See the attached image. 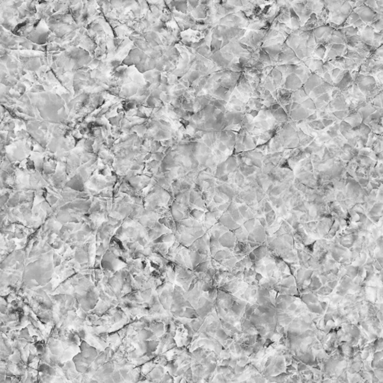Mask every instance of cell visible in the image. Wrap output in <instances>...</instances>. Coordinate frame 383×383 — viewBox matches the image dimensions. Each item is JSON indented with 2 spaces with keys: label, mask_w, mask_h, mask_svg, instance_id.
I'll list each match as a JSON object with an SVG mask.
<instances>
[{
  "label": "cell",
  "mask_w": 383,
  "mask_h": 383,
  "mask_svg": "<svg viewBox=\"0 0 383 383\" xmlns=\"http://www.w3.org/2000/svg\"><path fill=\"white\" fill-rule=\"evenodd\" d=\"M343 121L348 123L352 127H356L359 126L360 123H362V118L359 111H354V112H349L347 117Z\"/></svg>",
  "instance_id": "cell-10"
},
{
  "label": "cell",
  "mask_w": 383,
  "mask_h": 383,
  "mask_svg": "<svg viewBox=\"0 0 383 383\" xmlns=\"http://www.w3.org/2000/svg\"><path fill=\"white\" fill-rule=\"evenodd\" d=\"M259 59H260V61L263 63V64H266V65H272V60L270 56H269V54L264 50V49H261L259 52Z\"/></svg>",
  "instance_id": "cell-21"
},
{
  "label": "cell",
  "mask_w": 383,
  "mask_h": 383,
  "mask_svg": "<svg viewBox=\"0 0 383 383\" xmlns=\"http://www.w3.org/2000/svg\"><path fill=\"white\" fill-rule=\"evenodd\" d=\"M301 106L304 108L307 109H309V110H312V111H316L317 110V108H316V106L314 102L313 99H311L310 98L308 97V98H306L303 102H302Z\"/></svg>",
  "instance_id": "cell-19"
},
{
  "label": "cell",
  "mask_w": 383,
  "mask_h": 383,
  "mask_svg": "<svg viewBox=\"0 0 383 383\" xmlns=\"http://www.w3.org/2000/svg\"><path fill=\"white\" fill-rule=\"evenodd\" d=\"M333 114L335 115V117L338 120V121H343L347 117V115L349 114V110L348 109H346V110H340V111H335L333 112Z\"/></svg>",
  "instance_id": "cell-27"
},
{
  "label": "cell",
  "mask_w": 383,
  "mask_h": 383,
  "mask_svg": "<svg viewBox=\"0 0 383 383\" xmlns=\"http://www.w3.org/2000/svg\"><path fill=\"white\" fill-rule=\"evenodd\" d=\"M275 218H276V214H275V211L273 210H272L271 211L266 213V221L267 222V225L270 226L273 225L275 222Z\"/></svg>",
  "instance_id": "cell-28"
},
{
  "label": "cell",
  "mask_w": 383,
  "mask_h": 383,
  "mask_svg": "<svg viewBox=\"0 0 383 383\" xmlns=\"http://www.w3.org/2000/svg\"><path fill=\"white\" fill-rule=\"evenodd\" d=\"M333 289L330 288L329 286H323V287H320L318 290H317V293L319 295H321V296H326V295H329L331 294L332 293Z\"/></svg>",
  "instance_id": "cell-29"
},
{
  "label": "cell",
  "mask_w": 383,
  "mask_h": 383,
  "mask_svg": "<svg viewBox=\"0 0 383 383\" xmlns=\"http://www.w3.org/2000/svg\"><path fill=\"white\" fill-rule=\"evenodd\" d=\"M279 20L283 23H287L290 20V10H286L285 12L281 14L279 17Z\"/></svg>",
  "instance_id": "cell-33"
},
{
  "label": "cell",
  "mask_w": 383,
  "mask_h": 383,
  "mask_svg": "<svg viewBox=\"0 0 383 383\" xmlns=\"http://www.w3.org/2000/svg\"><path fill=\"white\" fill-rule=\"evenodd\" d=\"M356 12L359 15L360 19H361L364 23H372L373 21L382 17L381 14L377 13L373 8H370L368 5L364 4L358 7L357 9L356 10Z\"/></svg>",
  "instance_id": "cell-2"
},
{
  "label": "cell",
  "mask_w": 383,
  "mask_h": 383,
  "mask_svg": "<svg viewBox=\"0 0 383 383\" xmlns=\"http://www.w3.org/2000/svg\"><path fill=\"white\" fill-rule=\"evenodd\" d=\"M258 220H259V221H260V225H262L264 227H266V226H267V222H266V219H264V218H263V217H261V218H259L258 219Z\"/></svg>",
  "instance_id": "cell-53"
},
{
  "label": "cell",
  "mask_w": 383,
  "mask_h": 383,
  "mask_svg": "<svg viewBox=\"0 0 383 383\" xmlns=\"http://www.w3.org/2000/svg\"><path fill=\"white\" fill-rule=\"evenodd\" d=\"M310 285L308 286V288L310 292H314V291H317L320 287H322V283H321L320 280H319V278L316 275H312L311 278H310Z\"/></svg>",
  "instance_id": "cell-15"
},
{
  "label": "cell",
  "mask_w": 383,
  "mask_h": 383,
  "mask_svg": "<svg viewBox=\"0 0 383 383\" xmlns=\"http://www.w3.org/2000/svg\"><path fill=\"white\" fill-rule=\"evenodd\" d=\"M333 30L334 29L331 26L327 25L315 28L312 32L314 36L317 44H323V43H327Z\"/></svg>",
  "instance_id": "cell-3"
},
{
  "label": "cell",
  "mask_w": 383,
  "mask_h": 383,
  "mask_svg": "<svg viewBox=\"0 0 383 383\" xmlns=\"http://www.w3.org/2000/svg\"><path fill=\"white\" fill-rule=\"evenodd\" d=\"M373 266L374 269H377V270H378L379 272L382 271V266H381L380 264H379V263L377 262V260H373Z\"/></svg>",
  "instance_id": "cell-49"
},
{
  "label": "cell",
  "mask_w": 383,
  "mask_h": 383,
  "mask_svg": "<svg viewBox=\"0 0 383 383\" xmlns=\"http://www.w3.org/2000/svg\"><path fill=\"white\" fill-rule=\"evenodd\" d=\"M318 302H319V305H320V306H321V308H322V309L324 311H326V309H327L328 305H328V303L326 302H323V301L322 302H319V301Z\"/></svg>",
  "instance_id": "cell-52"
},
{
  "label": "cell",
  "mask_w": 383,
  "mask_h": 383,
  "mask_svg": "<svg viewBox=\"0 0 383 383\" xmlns=\"http://www.w3.org/2000/svg\"><path fill=\"white\" fill-rule=\"evenodd\" d=\"M302 86L303 83L299 77L295 73H293L285 77L281 88H285L286 89L293 91L300 89Z\"/></svg>",
  "instance_id": "cell-4"
},
{
  "label": "cell",
  "mask_w": 383,
  "mask_h": 383,
  "mask_svg": "<svg viewBox=\"0 0 383 383\" xmlns=\"http://www.w3.org/2000/svg\"><path fill=\"white\" fill-rule=\"evenodd\" d=\"M151 290H150V289L143 291L142 293V299H144V300H148V299H150V297H151Z\"/></svg>",
  "instance_id": "cell-44"
},
{
  "label": "cell",
  "mask_w": 383,
  "mask_h": 383,
  "mask_svg": "<svg viewBox=\"0 0 383 383\" xmlns=\"http://www.w3.org/2000/svg\"><path fill=\"white\" fill-rule=\"evenodd\" d=\"M309 124V126L311 127L313 130H317V131H322V130H324L325 127L323 125V123L322 122V120L321 119H317L315 121H311V122L308 123Z\"/></svg>",
  "instance_id": "cell-20"
},
{
  "label": "cell",
  "mask_w": 383,
  "mask_h": 383,
  "mask_svg": "<svg viewBox=\"0 0 383 383\" xmlns=\"http://www.w3.org/2000/svg\"><path fill=\"white\" fill-rule=\"evenodd\" d=\"M315 112L316 111L309 110V109L304 108V107L302 106L301 104H300L297 108L290 111V114H289V117H290L293 121L297 122V121H302V120H305V118H308L310 114H311L312 113Z\"/></svg>",
  "instance_id": "cell-5"
},
{
  "label": "cell",
  "mask_w": 383,
  "mask_h": 383,
  "mask_svg": "<svg viewBox=\"0 0 383 383\" xmlns=\"http://www.w3.org/2000/svg\"><path fill=\"white\" fill-rule=\"evenodd\" d=\"M301 299L306 305L311 304V303H318L319 302L318 298H317V296H316V295L313 293H303Z\"/></svg>",
  "instance_id": "cell-16"
},
{
  "label": "cell",
  "mask_w": 383,
  "mask_h": 383,
  "mask_svg": "<svg viewBox=\"0 0 383 383\" xmlns=\"http://www.w3.org/2000/svg\"><path fill=\"white\" fill-rule=\"evenodd\" d=\"M307 368H308V367H307L306 364H305L304 362H302V361H300L298 363L297 368H296V369H297V370L299 372H302V371H304V370H307Z\"/></svg>",
  "instance_id": "cell-43"
},
{
  "label": "cell",
  "mask_w": 383,
  "mask_h": 383,
  "mask_svg": "<svg viewBox=\"0 0 383 383\" xmlns=\"http://www.w3.org/2000/svg\"><path fill=\"white\" fill-rule=\"evenodd\" d=\"M248 358H247L246 356L243 355V356H241L240 359H239V365H241V366H245V365L247 364V362H248Z\"/></svg>",
  "instance_id": "cell-45"
},
{
  "label": "cell",
  "mask_w": 383,
  "mask_h": 383,
  "mask_svg": "<svg viewBox=\"0 0 383 383\" xmlns=\"http://www.w3.org/2000/svg\"><path fill=\"white\" fill-rule=\"evenodd\" d=\"M374 370H373L374 375L377 377L379 379V382H382L383 381V370L382 369H378V368H373Z\"/></svg>",
  "instance_id": "cell-37"
},
{
  "label": "cell",
  "mask_w": 383,
  "mask_h": 383,
  "mask_svg": "<svg viewBox=\"0 0 383 383\" xmlns=\"http://www.w3.org/2000/svg\"><path fill=\"white\" fill-rule=\"evenodd\" d=\"M281 227L283 228V230L285 231V234H292L293 233V228L291 227V226L289 225L286 221H282L281 222Z\"/></svg>",
  "instance_id": "cell-35"
},
{
  "label": "cell",
  "mask_w": 383,
  "mask_h": 383,
  "mask_svg": "<svg viewBox=\"0 0 383 383\" xmlns=\"http://www.w3.org/2000/svg\"><path fill=\"white\" fill-rule=\"evenodd\" d=\"M347 293H348V290H347V289L343 288V287H341V286H340V285L339 286V287H337V289H336V294L338 295V296H342V297H343V296H345V295L347 294Z\"/></svg>",
  "instance_id": "cell-40"
},
{
  "label": "cell",
  "mask_w": 383,
  "mask_h": 383,
  "mask_svg": "<svg viewBox=\"0 0 383 383\" xmlns=\"http://www.w3.org/2000/svg\"><path fill=\"white\" fill-rule=\"evenodd\" d=\"M287 290H288L287 294L290 295V296H296V295L299 294V291H298L297 287L295 285H292L290 286V287H289L288 288H287Z\"/></svg>",
  "instance_id": "cell-39"
},
{
  "label": "cell",
  "mask_w": 383,
  "mask_h": 383,
  "mask_svg": "<svg viewBox=\"0 0 383 383\" xmlns=\"http://www.w3.org/2000/svg\"><path fill=\"white\" fill-rule=\"evenodd\" d=\"M236 236L234 233L225 232L220 236L219 239L220 245H222L224 247H227L229 248H232L234 247V243H235Z\"/></svg>",
  "instance_id": "cell-8"
},
{
  "label": "cell",
  "mask_w": 383,
  "mask_h": 383,
  "mask_svg": "<svg viewBox=\"0 0 383 383\" xmlns=\"http://www.w3.org/2000/svg\"><path fill=\"white\" fill-rule=\"evenodd\" d=\"M382 216H370V219L373 222V223H378L379 220L381 219Z\"/></svg>",
  "instance_id": "cell-48"
},
{
  "label": "cell",
  "mask_w": 383,
  "mask_h": 383,
  "mask_svg": "<svg viewBox=\"0 0 383 383\" xmlns=\"http://www.w3.org/2000/svg\"><path fill=\"white\" fill-rule=\"evenodd\" d=\"M222 46V40H219L218 38H216L213 37V40H212V43H211V50L212 52L214 53V52H217V51H219V49H221Z\"/></svg>",
  "instance_id": "cell-25"
},
{
  "label": "cell",
  "mask_w": 383,
  "mask_h": 383,
  "mask_svg": "<svg viewBox=\"0 0 383 383\" xmlns=\"http://www.w3.org/2000/svg\"><path fill=\"white\" fill-rule=\"evenodd\" d=\"M152 329L156 335H161L163 332V324L161 323H159L155 324L154 326H152Z\"/></svg>",
  "instance_id": "cell-36"
},
{
  "label": "cell",
  "mask_w": 383,
  "mask_h": 383,
  "mask_svg": "<svg viewBox=\"0 0 383 383\" xmlns=\"http://www.w3.org/2000/svg\"><path fill=\"white\" fill-rule=\"evenodd\" d=\"M341 70H342L341 69H340V68H334L332 69V70H331L329 72V74H330V76H331V77L333 79V81H334V79L336 78V77L339 75V73H340V72H341Z\"/></svg>",
  "instance_id": "cell-38"
},
{
  "label": "cell",
  "mask_w": 383,
  "mask_h": 383,
  "mask_svg": "<svg viewBox=\"0 0 383 383\" xmlns=\"http://www.w3.org/2000/svg\"><path fill=\"white\" fill-rule=\"evenodd\" d=\"M290 18L292 29L294 30L299 29L302 26L301 20H300L299 17L297 15V14L295 12V10L293 8H290Z\"/></svg>",
  "instance_id": "cell-13"
},
{
  "label": "cell",
  "mask_w": 383,
  "mask_h": 383,
  "mask_svg": "<svg viewBox=\"0 0 383 383\" xmlns=\"http://www.w3.org/2000/svg\"><path fill=\"white\" fill-rule=\"evenodd\" d=\"M193 15L195 16V17H197V18H204V17H206V12L205 10H204V8H203V6L196 8V9L194 11Z\"/></svg>",
  "instance_id": "cell-32"
},
{
  "label": "cell",
  "mask_w": 383,
  "mask_h": 383,
  "mask_svg": "<svg viewBox=\"0 0 383 383\" xmlns=\"http://www.w3.org/2000/svg\"><path fill=\"white\" fill-rule=\"evenodd\" d=\"M326 50L327 48L323 44H317L316 45L314 49L313 52L314 53L317 57L319 58V59H324L325 56H326Z\"/></svg>",
  "instance_id": "cell-18"
},
{
  "label": "cell",
  "mask_w": 383,
  "mask_h": 383,
  "mask_svg": "<svg viewBox=\"0 0 383 383\" xmlns=\"http://www.w3.org/2000/svg\"><path fill=\"white\" fill-rule=\"evenodd\" d=\"M371 28L374 30H377V31H382V17L377 19V20L373 21L371 23Z\"/></svg>",
  "instance_id": "cell-30"
},
{
  "label": "cell",
  "mask_w": 383,
  "mask_h": 383,
  "mask_svg": "<svg viewBox=\"0 0 383 383\" xmlns=\"http://www.w3.org/2000/svg\"><path fill=\"white\" fill-rule=\"evenodd\" d=\"M300 60L297 57L294 50L290 48L287 43L283 44L281 50L278 54L277 62L279 65L290 64V65H297L300 62Z\"/></svg>",
  "instance_id": "cell-1"
},
{
  "label": "cell",
  "mask_w": 383,
  "mask_h": 383,
  "mask_svg": "<svg viewBox=\"0 0 383 383\" xmlns=\"http://www.w3.org/2000/svg\"><path fill=\"white\" fill-rule=\"evenodd\" d=\"M252 252H253V253L255 254V255L256 256V261L262 260V259H264L266 256V255H267V247L266 246H264V245H260V246H257V248H255Z\"/></svg>",
  "instance_id": "cell-14"
},
{
  "label": "cell",
  "mask_w": 383,
  "mask_h": 383,
  "mask_svg": "<svg viewBox=\"0 0 383 383\" xmlns=\"http://www.w3.org/2000/svg\"><path fill=\"white\" fill-rule=\"evenodd\" d=\"M191 6H192V9L193 8H195L198 6V1L199 0H188Z\"/></svg>",
  "instance_id": "cell-50"
},
{
  "label": "cell",
  "mask_w": 383,
  "mask_h": 383,
  "mask_svg": "<svg viewBox=\"0 0 383 383\" xmlns=\"http://www.w3.org/2000/svg\"><path fill=\"white\" fill-rule=\"evenodd\" d=\"M342 31H343L344 35H345L346 37H348V36H352V35H357L358 31H359V29L353 26H347V27L343 28V29H342Z\"/></svg>",
  "instance_id": "cell-24"
},
{
  "label": "cell",
  "mask_w": 383,
  "mask_h": 383,
  "mask_svg": "<svg viewBox=\"0 0 383 383\" xmlns=\"http://www.w3.org/2000/svg\"><path fill=\"white\" fill-rule=\"evenodd\" d=\"M323 82L324 81L322 77H320L315 73H312L309 78L308 79V80L303 85V88H304L305 92L308 95L312 90Z\"/></svg>",
  "instance_id": "cell-6"
},
{
  "label": "cell",
  "mask_w": 383,
  "mask_h": 383,
  "mask_svg": "<svg viewBox=\"0 0 383 383\" xmlns=\"http://www.w3.org/2000/svg\"><path fill=\"white\" fill-rule=\"evenodd\" d=\"M323 59H311L310 61V64L309 66H308V68L310 69V71L312 73H314L316 70H319V68H322V66L323 65Z\"/></svg>",
  "instance_id": "cell-17"
},
{
  "label": "cell",
  "mask_w": 383,
  "mask_h": 383,
  "mask_svg": "<svg viewBox=\"0 0 383 383\" xmlns=\"http://www.w3.org/2000/svg\"><path fill=\"white\" fill-rule=\"evenodd\" d=\"M333 88H334L333 85L328 83V82H323V83L319 85L318 86H317V87L312 90V91H310V93L308 94V97L311 99H314L317 98V97L320 96L323 94L331 91Z\"/></svg>",
  "instance_id": "cell-7"
},
{
  "label": "cell",
  "mask_w": 383,
  "mask_h": 383,
  "mask_svg": "<svg viewBox=\"0 0 383 383\" xmlns=\"http://www.w3.org/2000/svg\"><path fill=\"white\" fill-rule=\"evenodd\" d=\"M322 78H323V79L324 82H328V83H329V84H331V85H334V82H333V79L331 77V76H330V74H329V72H327V73H324L323 76V77H322Z\"/></svg>",
  "instance_id": "cell-41"
},
{
  "label": "cell",
  "mask_w": 383,
  "mask_h": 383,
  "mask_svg": "<svg viewBox=\"0 0 383 383\" xmlns=\"http://www.w3.org/2000/svg\"><path fill=\"white\" fill-rule=\"evenodd\" d=\"M308 98V95L305 92L304 88H303L302 86V87H301L298 90L293 91L292 94H291L290 99L292 102H295V103H298L300 104L302 102L304 101L305 99Z\"/></svg>",
  "instance_id": "cell-12"
},
{
  "label": "cell",
  "mask_w": 383,
  "mask_h": 383,
  "mask_svg": "<svg viewBox=\"0 0 383 383\" xmlns=\"http://www.w3.org/2000/svg\"><path fill=\"white\" fill-rule=\"evenodd\" d=\"M297 371V369H296L293 364H289L287 365V373L289 375H293Z\"/></svg>",
  "instance_id": "cell-42"
},
{
  "label": "cell",
  "mask_w": 383,
  "mask_h": 383,
  "mask_svg": "<svg viewBox=\"0 0 383 383\" xmlns=\"http://www.w3.org/2000/svg\"><path fill=\"white\" fill-rule=\"evenodd\" d=\"M338 281H337V280H334V281H329V282H328L327 285L329 286V287H330V288H331V289H335V287H336V286L338 285Z\"/></svg>",
  "instance_id": "cell-47"
},
{
  "label": "cell",
  "mask_w": 383,
  "mask_h": 383,
  "mask_svg": "<svg viewBox=\"0 0 383 383\" xmlns=\"http://www.w3.org/2000/svg\"><path fill=\"white\" fill-rule=\"evenodd\" d=\"M359 266H347V270H346V275L352 279H354L358 275V270H359Z\"/></svg>",
  "instance_id": "cell-23"
},
{
  "label": "cell",
  "mask_w": 383,
  "mask_h": 383,
  "mask_svg": "<svg viewBox=\"0 0 383 383\" xmlns=\"http://www.w3.org/2000/svg\"><path fill=\"white\" fill-rule=\"evenodd\" d=\"M111 3L113 5H119L121 3V0H111Z\"/></svg>",
  "instance_id": "cell-54"
},
{
  "label": "cell",
  "mask_w": 383,
  "mask_h": 383,
  "mask_svg": "<svg viewBox=\"0 0 383 383\" xmlns=\"http://www.w3.org/2000/svg\"><path fill=\"white\" fill-rule=\"evenodd\" d=\"M176 8H177L178 11H181L182 13H185L187 10L186 0H180L177 4H176Z\"/></svg>",
  "instance_id": "cell-31"
},
{
  "label": "cell",
  "mask_w": 383,
  "mask_h": 383,
  "mask_svg": "<svg viewBox=\"0 0 383 383\" xmlns=\"http://www.w3.org/2000/svg\"><path fill=\"white\" fill-rule=\"evenodd\" d=\"M307 308H308V310L311 313L318 314L322 315L324 312V310L322 309L319 304H317V303H311V304L307 305Z\"/></svg>",
  "instance_id": "cell-22"
},
{
  "label": "cell",
  "mask_w": 383,
  "mask_h": 383,
  "mask_svg": "<svg viewBox=\"0 0 383 383\" xmlns=\"http://www.w3.org/2000/svg\"><path fill=\"white\" fill-rule=\"evenodd\" d=\"M373 35L374 31L371 28V26H365L364 29L361 30V36H360L361 40L368 45H373Z\"/></svg>",
  "instance_id": "cell-9"
},
{
  "label": "cell",
  "mask_w": 383,
  "mask_h": 383,
  "mask_svg": "<svg viewBox=\"0 0 383 383\" xmlns=\"http://www.w3.org/2000/svg\"><path fill=\"white\" fill-rule=\"evenodd\" d=\"M244 226H245V229H246L248 232H251V231H253V229H254V226H255V219H254L253 218H252V219H248V221L245 222Z\"/></svg>",
  "instance_id": "cell-34"
},
{
  "label": "cell",
  "mask_w": 383,
  "mask_h": 383,
  "mask_svg": "<svg viewBox=\"0 0 383 383\" xmlns=\"http://www.w3.org/2000/svg\"><path fill=\"white\" fill-rule=\"evenodd\" d=\"M376 243H377V246H379V248H380V250H382V236H379V238H377V241H376Z\"/></svg>",
  "instance_id": "cell-51"
},
{
  "label": "cell",
  "mask_w": 383,
  "mask_h": 383,
  "mask_svg": "<svg viewBox=\"0 0 383 383\" xmlns=\"http://www.w3.org/2000/svg\"><path fill=\"white\" fill-rule=\"evenodd\" d=\"M297 307L298 306H297V305H296V304H295V303H293V302L291 303V304L289 305L288 307H287V311L288 312V313H290V312H293L294 310H296V308H297Z\"/></svg>",
  "instance_id": "cell-46"
},
{
  "label": "cell",
  "mask_w": 383,
  "mask_h": 383,
  "mask_svg": "<svg viewBox=\"0 0 383 383\" xmlns=\"http://www.w3.org/2000/svg\"><path fill=\"white\" fill-rule=\"evenodd\" d=\"M313 100L315 103L317 109L323 108L325 106L328 105V104L329 103V102L331 100V91H329V92L323 94L320 96L317 97V98L313 99Z\"/></svg>",
  "instance_id": "cell-11"
},
{
  "label": "cell",
  "mask_w": 383,
  "mask_h": 383,
  "mask_svg": "<svg viewBox=\"0 0 383 383\" xmlns=\"http://www.w3.org/2000/svg\"><path fill=\"white\" fill-rule=\"evenodd\" d=\"M295 281H296V280H295L293 276V275H290L288 278L282 280L281 283H280L278 285L285 287V288H288V287H290V286L295 285V283H296Z\"/></svg>",
  "instance_id": "cell-26"
}]
</instances>
